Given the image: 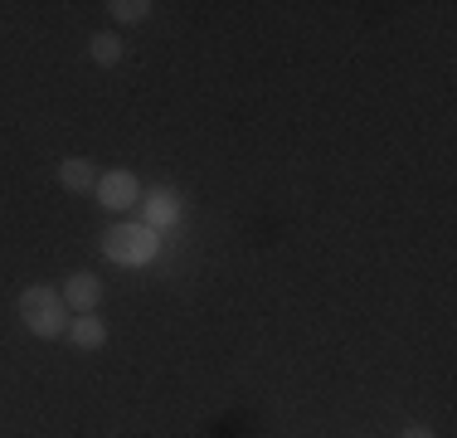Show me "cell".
Returning <instances> with one entry per match:
<instances>
[{
    "mask_svg": "<svg viewBox=\"0 0 457 438\" xmlns=\"http://www.w3.org/2000/svg\"><path fill=\"white\" fill-rule=\"evenodd\" d=\"M20 322H25L35 336H59L63 326H69V307H63V292H49V288L20 292Z\"/></svg>",
    "mask_w": 457,
    "mask_h": 438,
    "instance_id": "1",
    "label": "cell"
},
{
    "mask_svg": "<svg viewBox=\"0 0 457 438\" xmlns=\"http://www.w3.org/2000/svg\"><path fill=\"white\" fill-rule=\"evenodd\" d=\"M107 258L112 263H146L156 258V229H141V224H117L112 234L103 239Z\"/></svg>",
    "mask_w": 457,
    "mask_h": 438,
    "instance_id": "2",
    "label": "cell"
},
{
    "mask_svg": "<svg viewBox=\"0 0 457 438\" xmlns=\"http://www.w3.org/2000/svg\"><path fill=\"white\" fill-rule=\"evenodd\" d=\"M97 200L107 205V210H127V205H137V175L132 171H107V175H97Z\"/></svg>",
    "mask_w": 457,
    "mask_h": 438,
    "instance_id": "3",
    "label": "cell"
},
{
    "mask_svg": "<svg viewBox=\"0 0 457 438\" xmlns=\"http://www.w3.org/2000/svg\"><path fill=\"white\" fill-rule=\"evenodd\" d=\"M103 302V282L93 278V273H73L69 282H63V307H73V312H93V307Z\"/></svg>",
    "mask_w": 457,
    "mask_h": 438,
    "instance_id": "4",
    "label": "cell"
},
{
    "mask_svg": "<svg viewBox=\"0 0 457 438\" xmlns=\"http://www.w3.org/2000/svg\"><path fill=\"white\" fill-rule=\"evenodd\" d=\"M59 185H63V190H73V195L93 190V185H97V171H93V161H83V156L63 161V166H59Z\"/></svg>",
    "mask_w": 457,
    "mask_h": 438,
    "instance_id": "5",
    "label": "cell"
},
{
    "mask_svg": "<svg viewBox=\"0 0 457 438\" xmlns=\"http://www.w3.org/2000/svg\"><path fill=\"white\" fill-rule=\"evenodd\" d=\"M69 336H73V346H83V350H97V346L107 341V326L97 322L93 312H83L79 322H69Z\"/></svg>",
    "mask_w": 457,
    "mask_h": 438,
    "instance_id": "6",
    "label": "cell"
},
{
    "mask_svg": "<svg viewBox=\"0 0 457 438\" xmlns=\"http://www.w3.org/2000/svg\"><path fill=\"white\" fill-rule=\"evenodd\" d=\"M88 49H93V59L103 63V69H112V63L122 59V39H117V35H93Z\"/></svg>",
    "mask_w": 457,
    "mask_h": 438,
    "instance_id": "7",
    "label": "cell"
},
{
    "mask_svg": "<svg viewBox=\"0 0 457 438\" xmlns=\"http://www.w3.org/2000/svg\"><path fill=\"white\" fill-rule=\"evenodd\" d=\"M176 215H180V205H176V195H170V190L151 195V224H170Z\"/></svg>",
    "mask_w": 457,
    "mask_h": 438,
    "instance_id": "8",
    "label": "cell"
},
{
    "mask_svg": "<svg viewBox=\"0 0 457 438\" xmlns=\"http://www.w3.org/2000/svg\"><path fill=\"white\" fill-rule=\"evenodd\" d=\"M146 0H112V15L117 20H127V25H137V20H146Z\"/></svg>",
    "mask_w": 457,
    "mask_h": 438,
    "instance_id": "9",
    "label": "cell"
},
{
    "mask_svg": "<svg viewBox=\"0 0 457 438\" xmlns=\"http://www.w3.org/2000/svg\"><path fill=\"white\" fill-rule=\"evenodd\" d=\"M399 438H433V434H428V429H419V424H413V429H404Z\"/></svg>",
    "mask_w": 457,
    "mask_h": 438,
    "instance_id": "10",
    "label": "cell"
}]
</instances>
